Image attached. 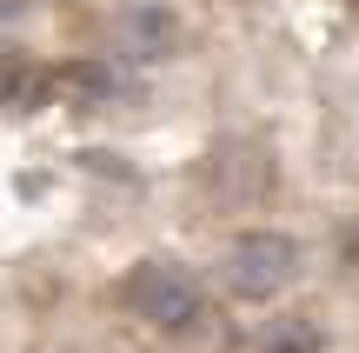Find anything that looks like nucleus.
Wrapping results in <instances>:
<instances>
[{"instance_id": "1", "label": "nucleus", "mask_w": 359, "mask_h": 353, "mask_svg": "<svg viewBox=\"0 0 359 353\" xmlns=\"http://www.w3.org/2000/svg\"><path fill=\"white\" fill-rule=\"evenodd\" d=\"M120 307H127L133 320H147V327H193L200 320V280L187 274L180 260H140L127 280H120Z\"/></svg>"}, {"instance_id": "2", "label": "nucleus", "mask_w": 359, "mask_h": 353, "mask_svg": "<svg viewBox=\"0 0 359 353\" xmlns=\"http://www.w3.org/2000/svg\"><path fill=\"white\" fill-rule=\"evenodd\" d=\"M293 267H299L293 234L259 227V234H240V240L226 247V287L240 293V300H273V293L293 280Z\"/></svg>"}, {"instance_id": "3", "label": "nucleus", "mask_w": 359, "mask_h": 353, "mask_svg": "<svg viewBox=\"0 0 359 353\" xmlns=\"http://www.w3.org/2000/svg\"><path fill=\"white\" fill-rule=\"evenodd\" d=\"M114 40H120V53L127 60H160V53L173 47V20L160 7H127L114 20Z\"/></svg>"}, {"instance_id": "4", "label": "nucleus", "mask_w": 359, "mask_h": 353, "mask_svg": "<svg viewBox=\"0 0 359 353\" xmlns=\"http://www.w3.org/2000/svg\"><path fill=\"white\" fill-rule=\"evenodd\" d=\"M259 353H320V333H313V320H273Z\"/></svg>"}, {"instance_id": "5", "label": "nucleus", "mask_w": 359, "mask_h": 353, "mask_svg": "<svg viewBox=\"0 0 359 353\" xmlns=\"http://www.w3.org/2000/svg\"><path fill=\"white\" fill-rule=\"evenodd\" d=\"M34 87H40V74H34V67H27L20 53H0V107H7V100H27Z\"/></svg>"}, {"instance_id": "6", "label": "nucleus", "mask_w": 359, "mask_h": 353, "mask_svg": "<svg viewBox=\"0 0 359 353\" xmlns=\"http://www.w3.org/2000/svg\"><path fill=\"white\" fill-rule=\"evenodd\" d=\"M27 7V0H0V20H7V13H20Z\"/></svg>"}, {"instance_id": "7", "label": "nucleus", "mask_w": 359, "mask_h": 353, "mask_svg": "<svg viewBox=\"0 0 359 353\" xmlns=\"http://www.w3.org/2000/svg\"><path fill=\"white\" fill-rule=\"evenodd\" d=\"M353 7H359V0H353Z\"/></svg>"}]
</instances>
